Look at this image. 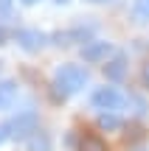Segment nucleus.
<instances>
[{
    "instance_id": "f257e3e1",
    "label": "nucleus",
    "mask_w": 149,
    "mask_h": 151,
    "mask_svg": "<svg viewBox=\"0 0 149 151\" xmlns=\"http://www.w3.org/2000/svg\"><path fill=\"white\" fill-rule=\"evenodd\" d=\"M84 84H87V70L82 65H62L56 70V76H54V98L56 101L59 98L65 101L68 95L79 92Z\"/></svg>"
},
{
    "instance_id": "f03ea898",
    "label": "nucleus",
    "mask_w": 149,
    "mask_h": 151,
    "mask_svg": "<svg viewBox=\"0 0 149 151\" xmlns=\"http://www.w3.org/2000/svg\"><path fill=\"white\" fill-rule=\"evenodd\" d=\"M121 104H124V95L116 87H101V90L93 92V106L99 109H118Z\"/></svg>"
},
{
    "instance_id": "7ed1b4c3",
    "label": "nucleus",
    "mask_w": 149,
    "mask_h": 151,
    "mask_svg": "<svg viewBox=\"0 0 149 151\" xmlns=\"http://www.w3.org/2000/svg\"><path fill=\"white\" fill-rule=\"evenodd\" d=\"M6 132H9V134H14V137H25L28 132H37V115H34V112L17 115V118L6 126Z\"/></svg>"
},
{
    "instance_id": "20e7f679",
    "label": "nucleus",
    "mask_w": 149,
    "mask_h": 151,
    "mask_svg": "<svg viewBox=\"0 0 149 151\" xmlns=\"http://www.w3.org/2000/svg\"><path fill=\"white\" fill-rule=\"evenodd\" d=\"M45 34L42 31H37V28H23V31H17V42H20V48H25V50H39L45 45Z\"/></svg>"
},
{
    "instance_id": "39448f33",
    "label": "nucleus",
    "mask_w": 149,
    "mask_h": 151,
    "mask_svg": "<svg viewBox=\"0 0 149 151\" xmlns=\"http://www.w3.org/2000/svg\"><path fill=\"white\" fill-rule=\"evenodd\" d=\"M104 76H107L110 81H121L124 76H127V56H124V53H116V56L104 65Z\"/></svg>"
},
{
    "instance_id": "423d86ee",
    "label": "nucleus",
    "mask_w": 149,
    "mask_h": 151,
    "mask_svg": "<svg viewBox=\"0 0 149 151\" xmlns=\"http://www.w3.org/2000/svg\"><path fill=\"white\" fill-rule=\"evenodd\" d=\"M110 50H113L110 42H90L87 48H82V59L84 62H101V59H107Z\"/></svg>"
},
{
    "instance_id": "0eeeda50",
    "label": "nucleus",
    "mask_w": 149,
    "mask_h": 151,
    "mask_svg": "<svg viewBox=\"0 0 149 151\" xmlns=\"http://www.w3.org/2000/svg\"><path fill=\"white\" fill-rule=\"evenodd\" d=\"M14 98H17V84L14 81H0V109L9 106Z\"/></svg>"
},
{
    "instance_id": "6e6552de",
    "label": "nucleus",
    "mask_w": 149,
    "mask_h": 151,
    "mask_svg": "<svg viewBox=\"0 0 149 151\" xmlns=\"http://www.w3.org/2000/svg\"><path fill=\"white\" fill-rule=\"evenodd\" d=\"M28 151H51V137L45 132H34V137L28 140Z\"/></svg>"
},
{
    "instance_id": "1a4fd4ad",
    "label": "nucleus",
    "mask_w": 149,
    "mask_h": 151,
    "mask_svg": "<svg viewBox=\"0 0 149 151\" xmlns=\"http://www.w3.org/2000/svg\"><path fill=\"white\" fill-rule=\"evenodd\" d=\"M79 151H110V148H107V143L101 140V137H96V134H87L82 143H79Z\"/></svg>"
},
{
    "instance_id": "9d476101",
    "label": "nucleus",
    "mask_w": 149,
    "mask_h": 151,
    "mask_svg": "<svg viewBox=\"0 0 149 151\" xmlns=\"http://www.w3.org/2000/svg\"><path fill=\"white\" fill-rule=\"evenodd\" d=\"M132 14H135V20H138V22H149V0H135Z\"/></svg>"
},
{
    "instance_id": "9b49d317",
    "label": "nucleus",
    "mask_w": 149,
    "mask_h": 151,
    "mask_svg": "<svg viewBox=\"0 0 149 151\" xmlns=\"http://www.w3.org/2000/svg\"><path fill=\"white\" fill-rule=\"evenodd\" d=\"M99 126H101V129H118L121 120H118L116 115H101V118H99Z\"/></svg>"
},
{
    "instance_id": "f8f14e48",
    "label": "nucleus",
    "mask_w": 149,
    "mask_h": 151,
    "mask_svg": "<svg viewBox=\"0 0 149 151\" xmlns=\"http://www.w3.org/2000/svg\"><path fill=\"white\" fill-rule=\"evenodd\" d=\"M11 9V0H0V11H9Z\"/></svg>"
},
{
    "instance_id": "ddd939ff",
    "label": "nucleus",
    "mask_w": 149,
    "mask_h": 151,
    "mask_svg": "<svg viewBox=\"0 0 149 151\" xmlns=\"http://www.w3.org/2000/svg\"><path fill=\"white\" fill-rule=\"evenodd\" d=\"M6 137H9V132H6V126H3V129H0V143H3Z\"/></svg>"
},
{
    "instance_id": "4468645a",
    "label": "nucleus",
    "mask_w": 149,
    "mask_h": 151,
    "mask_svg": "<svg viewBox=\"0 0 149 151\" xmlns=\"http://www.w3.org/2000/svg\"><path fill=\"white\" fill-rule=\"evenodd\" d=\"M6 42V28H0V45Z\"/></svg>"
},
{
    "instance_id": "2eb2a0df",
    "label": "nucleus",
    "mask_w": 149,
    "mask_h": 151,
    "mask_svg": "<svg viewBox=\"0 0 149 151\" xmlns=\"http://www.w3.org/2000/svg\"><path fill=\"white\" fill-rule=\"evenodd\" d=\"M144 81H146V84H149V67H146V70H144Z\"/></svg>"
},
{
    "instance_id": "dca6fc26",
    "label": "nucleus",
    "mask_w": 149,
    "mask_h": 151,
    "mask_svg": "<svg viewBox=\"0 0 149 151\" xmlns=\"http://www.w3.org/2000/svg\"><path fill=\"white\" fill-rule=\"evenodd\" d=\"M23 3H28V6H31V3H37V0H23Z\"/></svg>"
},
{
    "instance_id": "f3484780",
    "label": "nucleus",
    "mask_w": 149,
    "mask_h": 151,
    "mask_svg": "<svg viewBox=\"0 0 149 151\" xmlns=\"http://www.w3.org/2000/svg\"><path fill=\"white\" fill-rule=\"evenodd\" d=\"M93 3H104V0H93Z\"/></svg>"
},
{
    "instance_id": "a211bd4d",
    "label": "nucleus",
    "mask_w": 149,
    "mask_h": 151,
    "mask_svg": "<svg viewBox=\"0 0 149 151\" xmlns=\"http://www.w3.org/2000/svg\"><path fill=\"white\" fill-rule=\"evenodd\" d=\"M59 3H65V0H59Z\"/></svg>"
}]
</instances>
